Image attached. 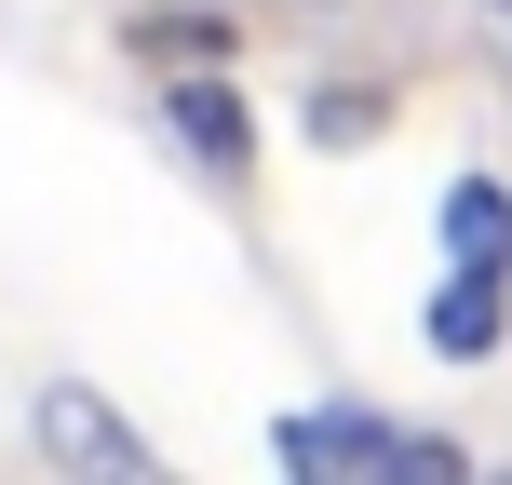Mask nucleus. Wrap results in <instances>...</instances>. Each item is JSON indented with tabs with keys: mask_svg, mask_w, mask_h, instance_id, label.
<instances>
[{
	"mask_svg": "<svg viewBox=\"0 0 512 485\" xmlns=\"http://www.w3.org/2000/svg\"><path fill=\"white\" fill-rule=\"evenodd\" d=\"M27 432H41V459H54V472H149V445H135L122 418L95 405V391H68V378L27 391Z\"/></svg>",
	"mask_w": 512,
	"mask_h": 485,
	"instance_id": "obj_2",
	"label": "nucleus"
},
{
	"mask_svg": "<svg viewBox=\"0 0 512 485\" xmlns=\"http://www.w3.org/2000/svg\"><path fill=\"white\" fill-rule=\"evenodd\" d=\"M283 472H459V445H432V432H391V418H364V405H324V418H283Z\"/></svg>",
	"mask_w": 512,
	"mask_h": 485,
	"instance_id": "obj_1",
	"label": "nucleus"
},
{
	"mask_svg": "<svg viewBox=\"0 0 512 485\" xmlns=\"http://www.w3.org/2000/svg\"><path fill=\"white\" fill-rule=\"evenodd\" d=\"M135 41H149L162 68H216V54H230V27H216V14H203V27H189V14H149Z\"/></svg>",
	"mask_w": 512,
	"mask_h": 485,
	"instance_id": "obj_6",
	"label": "nucleus"
},
{
	"mask_svg": "<svg viewBox=\"0 0 512 485\" xmlns=\"http://www.w3.org/2000/svg\"><path fill=\"white\" fill-rule=\"evenodd\" d=\"M499 283L512 270H459V283H445V297H432V351H459V364L499 351Z\"/></svg>",
	"mask_w": 512,
	"mask_h": 485,
	"instance_id": "obj_5",
	"label": "nucleus"
},
{
	"mask_svg": "<svg viewBox=\"0 0 512 485\" xmlns=\"http://www.w3.org/2000/svg\"><path fill=\"white\" fill-rule=\"evenodd\" d=\"M162 122H176V149L203 162V176H256V122H243V95L216 68H176V81H162Z\"/></svg>",
	"mask_w": 512,
	"mask_h": 485,
	"instance_id": "obj_3",
	"label": "nucleus"
},
{
	"mask_svg": "<svg viewBox=\"0 0 512 485\" xmlns=\"http://www.w3.org/2000/svg\"><path fill=\"white\" fill-rule=\"evenodd\" d=\"M445 256L459 270H512V189H486V176L445 189Z\"/></svg>",
	"mask_w": 512,
	"mask_h": 485,
	"instance_id": "obj_4",
	"label": "nucleus"
}]
</instances>
